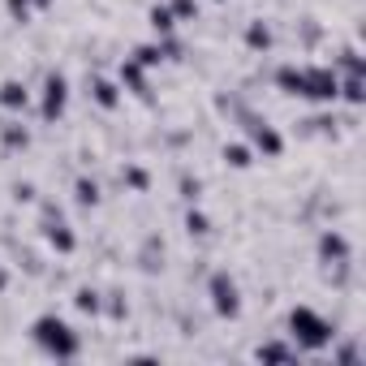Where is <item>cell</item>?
Here are the masks:
<instances>
[{
  "instance_id": "obj_12",
  "label": "cell",
  "mask_w": 366,
  "mask_h": 366,
  "mask_svg": "<svg viewBox=\"0 0 366 366\" xmlns=\"http://www.w3.org/2000/svg\"><path fill=\"white\" fill-rule=\"evenodd\" d=\"M336 99H345L349 108H362V104H366V86H362V78L345 74V78L336 82Z\"/></svg>"
},
{
  "instance_id": "obj_15",
  "label": "cell",
  "mask_w": 366,
  "mask_h": 366,
  "mask_svg": "<svg viewBox=\"0 0 366 366\" xmlns=\"http://www.w3.org/2000/svg\"><path fill=\"white\" fill-rule=\"evenodd\" d=\"M332 61H336V65H340L345 74H353V78H366V56H362V52H357L353 44H349V48H340V52H336Z\"/></svg>"
},
{
  "instance_id": "obj_22",
  "label": "cell",
  "mask_w": 366,
  "mask_h": 366,
  "mask_svg": "<svg viewBox=\"0 0 366 366\" xmlns=\"http://www.w3.org/2000/svg\"><path fill=\"white\" fill-rule=\"evenodd\" d=\"M99 315H108V319H125V315H129V302H125V293H121V289H108V293H104V306H99Z\"/></svg>"
},
{
  "instance_id": "obj_14",
  "label": "cell",
  "mask_w": 366,
  "mask_h": 366,
  "mask_svg": "<svg viewBox=\"0 0 366 366\" xmlns=\"http://www.w3.org/2000/svg\"><path fill=\"white\" fill-rule=\"evenodd\" d=\"M246 48H250V52H267V48H272V26H267L263 18H254V22L246 26Z\"/></svg>"
},
{
  "instance_id": "obj_29",
  "label": "cell",
  "mask_w": 366,
  "mask_h": 366,
  "mask_svg": "<svg viewBox=\"0 0 366 366\" xmlns=\"http://www.w3.org/2000/svg\"><path fill=\"white\" fill-rule=\"evenodd\" d=\"M5 289H9V272H5V267H0V293H5Z\"/></svg>"
},
{
  "instance_id": "obj_13",
  "label": "cell",
  "mask_w": 366,
  "mask_h": 366,
  "mask_svg": "<svg viewBox=\"0 0 366 366\" xmlns=\"http://www.w3.org/2000/svg\"><path fill=\"white\" fill-rule=\"evenodd\" d=\"M254 357H272V362H297V357H302V349H297V345H285V340H267V345H259V349H254Z\"/></svg>"
},
{
  "instance_id": "obj_18",
  "label": "cell",
  "mask_w": 366,
  "mask_h": 366,
  "mask_svg": "<svg viewBox=\"0 0 366 366\" xmlns=\"http://www.w3.org/2000/svg\"><path fill=\"white\" fill-rule=\"evenodd\" d=\"M74 199H78V207H95L99 203V181L95 177H78L74 181Z\"/></svg>"
},
{
  "instance_id": "obj_26",
  "label": "cell",
  "mask_w": 366,
  "mask_h": 366,
  "mask_svg": "<svg viewBox=\"0 0 366 366\" xmlns=\"http://www.w3.org/2000/svg\"><path fill=\"white\" fill-rule=\"evenodd\" d=\"M5 9H9V18H14L18 26L31 22V0H5Z\"/></svg>"
},
{
  "instance_id": "obj_11",
  "label": "cell",
  "mask_w": 366,
  "mask_h": 366,
  "mask_svg": "<svg viewBox=\"0 0 366 366\" xmlns=\"http://www.w3.org/2000/svg\"><path fill=\"white\" fill-rule=\"evenodd\" d=\"M0 142H5V151H26L31 147V129L22 121H0Z\"/></svg>"
},
{
  "instance_id": "obj_20",
  "label": "cell",
  "mask_w": 366,
  "mask_h": 366,
  "mask_svg": "<svg viewBox=\"0 0 366 366\" xmlns=\"http://www.w3.org/2000/svg\"><path fill=\"white\" fill-rule=\"evenodd\" d=\"M74 306H78L82 315H99L104 293H99V289H91V285H82V289H74Z\"/></svg>"
},
{
  "instance_id": "obj_4",
  "label": "cell",
  "mask_w": 366,
  "mask_h": 366,
  "mask_svg": "<svg viewBox=\"0 0 366 366\" xmlns=\"http://www.w3.org/2000/svg\"><path fill=\"white\" fill-rule=\"evenodd\" d=\"M336 82H340V74L332 65H302V99L336 104Z\"/></svg>"
},
{
  "instance_id": "obj_27",
  "label": "cell",
  "mask_w": 366,
  "mask_h": 366,
  "mask_svg": "<svg viewBox=\"0 0 366 366\" xmlns=\"http://www.w3.org/2000/svg\"><path fill=\"white\" fill-rule=\"evenodd\" d=\"M14 199H18V203H31V199H35V186H31V181H22V186H14Z\"/></svg>"
},
{
  "instance_id": "obj_1",
  "label": "cell",
  "mask_w": 366,
  "mask_h": 366,
  "mask_svg": "<svg viewBox=\"0 0 366 366\" xmlns=\"http://www.w3.org/2000/svg\"><path fill=\"white\" fill-rule=\"evenodd\" d=\"M285 327H289V340H293L302 353H319L323 345L336 340V323H327L315 306H293L289 319H285Z\"/></svg>"
},
{
  "instance_id": "obj_7",
  "label": "cell",
  "mask_w": 366,
  "mask_h": 366,
  "mask_svg": "<svg viewBox=\"0 0 366 366\" xmlns=\"http://www.w3.org/2000/svg\"><path fill=\"white\" fill-rule=\"evenodd\" d=\"M349 259H353L349 237H345L340 229H323V233H319V263L332 267V263H349Z\"/></svg>"
},
{
  "instance_id": "obj_21",
  "label": "cell",
  "mask_w": 366,
  "mask_h": 366,
  "mask_svg": "<svg viewBox=\"0 0 366 366\" xmlns=\"http://www.w3.org/2000/svg\"><path fill=\"white\" fill-rule=\"evenodd\" d=\"M224 164L242 172V168H250V164H254V151H250L246 142H229V147H224Z\"/></svg>"
},
{
  "instance_id": "obj_23",
  "label": "cell",
  "mask_w": 366,
  "mask_h": 366,
  "mask_svg": "<svg viewBox=\"0 0 366 366\" xmlns=\"http://www.w3.org/2000/svg\"><path fill=\"white\" fill-rule=\"evenodd\" d=\"M177 22H199V0H168Z\"/></svg>"
},
{
  "instance_id": "obj_24",
  "label": "cell",
  "mask_w": 366,
  "mask_h": 366,
  "mask_svg": "<svg viewBox=\"0 0 366 366\" xmlns=\"http://www.w3.org/2000/svg\"><path fill=\"white\" fill-rule=\"evenodd\" d=\"M186 233H190V237H207V233H212V220H207L203 212H186Z\"/></svg>"
},
{
  "instance_id": "obj_25",
  "label": "cell",
  "mask_w": 366,
  "mask_h": 366,
  "mask_svg": "<svg viewBox=\"0 0 366 366\" xmlns=\"http://www.w3.org/2000/svg\"><path fill=\"white\" fill-rule=\"evenodd\" d=\"M181 199H186V203H199V199H203V181L190 177V172H181Z\"/></svg>"
},
{
  "instance_id": "obj_2",
  "label": "cell",
  "mask_w": 366,
  "mask_h": 366,
  "mask_svg": "<svg viewBox=\"0 0 366 366\" xmlns=\"http://www.w3.org/2000/svg\"><path fill=\"white\" fill-rule=\"evenodd\" d=\"M31 336H35V345H39L48 357H56V362H69V357L82 353V336H78L61 315H39V319L31 323Z\"/></svg>"
},
{
  "instance_id": "obj_19",
  "label": "cell",
  "mask_w": 366,
  "mask_h": 366,
  "mask_svg": "<svg viewBox=\"0 0 366 366\" xmlns=\"http://www.w3.org/2000/svg\"><path fill=\"white\" fill-rule=\"evenodd\" d=\"M134 61H138L142 69H159V61H168V56H164V44L155 39V44H138V48H134Z\"/></svg>"
},
{
  "instance_id": "obj_28",
  "label": "cell",
  "mask_w": 366,
  "mask_h": 366,
  "mask_svg": "<svg viewBox=\"0 0 366 366\" xmlns=\"http://www.w3.org/2000/svg\"><path fill=\"white\" fill-rule=\"evenodd\" d=\"M56 0H31V9H52Z\"/></svg>"
},
{
  "instance_id": "obj_5",
  "label": "cell",
  "mask_w": 366,
  "mask_h": 366,
  "mask_svg": "<svg viewBox=\"0 0 366 366\" xmlns=\"http://www.w3.org/2000/svg\"><path fill=\"white\" fill-rule=\"evenodd\" d=\"M207 297H212V310H216L220 319H237V315H242L237 280H233L224 267H216V272H212V280H207Z\"/></svg>"
},
{
  "instance_id": "obj_17",
  "label": "cell",
  "mask_w": 366,
  "mask_h": 366,
  "mask_svg": "<svg viewBox=\"0 0 366 366\" xmlns=\"http://www.w3.org/2000/svg\"><path fill=\"white\" fill-rule=\"evenodd\" d=\"M121 181H125L129 190H138V194H147V190H151V172H147L142 164H125V168H121Z\"/></svg>"
},
{
  "instance_id": "obj_8",
  "label": "cell",
  "mask_w": 366,
  "mask_h": 366,
  "mask_svg": "<svg viewBox=\"0 0 366 366\" xmlns=\"http://www.w3.org/2000/svg\"><path fill=\"white\" fill-rule=\"evenodd\" d=\"M86 95L104 108V112H112V108H121V82H112V78H104V74H95V78H86Z\"/></svg>"
},
{
  "instance_id": "obj_3",
  "label": "cell",
  "mask_w": 366,
  "mask_h": 366,
  "mask_svg": "<svg viewBox=\"0 0 366 366\" xmlns=\"http://www.w3.org/2000/svg\"><path fill=\"white\" fill-rule=\"evenodd\" d=\"M237 121H242V129H246V138H250V147H254V151H263L267 159H280V155H285V134H280L267 117H259V112L242 108V112H237Z\"/></svg>"
},
{
  "instance_id": "obj_10",
  "label": "cell",
  "mask_w": 366,
  "mask_h": 366,
  "mask_svg": "<svg viewBox=\"0 0 366 366\" xmlns=\"http://www.w3.org/2000/svg\"><path fill=\"white\" fill-rule=\"evenodd\" d=\"M26 104H31L26 82H18V78L0 82V108H5V112H26Z\"/></svg>"
},
{
  "instance_id": "obj_16",
  "label": "cell",
  "mask_w": 366,
  "mask_h": 366,
  "mask_svg": "<svg viewBox=\"0 0 366 366\" xmlns=\"http://www.w3.org/2000/svg\"><path fill=\"white\" fill-rule=\"evenodd\" d=\"M147 22H151V31H155L159 39L177 31V18H172V9H168V5H151V14H147Z\"/></svg>"
},
{
  "instance_id": "obj_9",
  "label": "cell",
  "mask_w": 366,
  "mask_h": 366,
  "mask_svg": "<svg viewBox=\"0 0 366 366\" xmlns=\"http://www.w3.org/2000/svg\"><path fill=\"white\" fill-rule=\"evenodd\" d=\"M117 74H121V86H125V91H134L138 99H151V82H147V69H142L134 56H125Z\"/></svg>"
},
{
  "instance_id": "obj_6",
  "label": "cell",
  "mask_w": 366,
  "mask_h": 366,
  "mask_svg": "<svg viewBox=\"0 0 366 366\" xmlns=\"http://www.w3.org/2000/svg\"><path fill=\"white\" fill-rule=\"evenodd\" d=\"M65 104H69V78L65 74H48L44 78V99H39V117L52 125L65 117Z\"/></svg>"
}]
</instances>
